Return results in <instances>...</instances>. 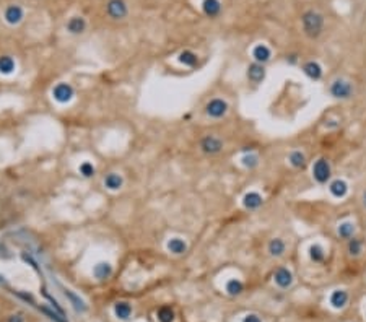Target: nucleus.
<instances>
[{"label":"nucleus","instance_id":"f257e3e1","mask_svg":"<svg viewBox=\"0 0 366 322\" xmlns=\"http://www.w3.org/2000/svg\"><path fill=\"white\" fill-rule=\"evenodd\" d=\"M301 26H303V33L309 39H317L324 33V26H326V18L321 12L309 8L304 10L301 15Z\"/></svg>","mask_w":366,"mask_h":322},{"label":"nucleus","instance_id":"f03ea898","mask_svg":"<svg viewBox=\"0 0 366 322\" xmlns=\"http://www.w3.org/2000/svg\"><path fill=\"white\" fill-rule=\"evenodd\" d=\"M329 95H331L333 100H340V101L351 100L355 95V86L353 83L347 80V78L337 77L333 78L331 85H329Z\"/></svg>","mask_w":366,"mask_h":322},{"label":"nucleus","instance_id":"7ed1b4c3","mask_svg":"<svg viewBox=\"0 0 366 322\" xmlns=\"http://www.w3.org/2000/svg\"><path fill=\"white\" fill-rule=\"evenodd\" d=\"M313 177L317 184L326 186L333 179L332 177V165L327 158H317L313 163Z\"/></svg>","mask_w":366,"mask_h":322},{"label":"nucleus","instance_id":"20e7f679","mask_svg":"<svg viewBox=\"0 0 366 322\" xmlns=\"http://www.w3.org/2000/svg\"><path fill=\"white\" fill-rule=\"evenodd\" d=\"M228 102H226L223 98H213L207 102L205 106V114L212 119H223L226 114H228Z\"/></svg>","mask_w":366,"mask_h":322},{"label":"nucleus","instance_id":"39448f33","mask_svg":"<svg viewBox=\"0 0 366 322\" xmlns=\"http://www.w3.org/2000/svg\"><path fill=\"white\" fill-rule=\"evenodd\" d=\"M106 13L113 20H124L129 15V5L126 0H108L106 2Z\"/></svg>","mask_w":366,"mask_h":322},{"label":"nucleus","instance_id":"423d86ee","mask_svg":"<svg viewBox=\"0 0 366 322\" xmlns=\"http://www.w3.org/2000/svg\"><path fill=\"white\" fill-rule=\"evenodd\" d=\"M200 150L205 155H218L223 150V140L216 135H205L200 140Z\"/></svg>","mask_w":366,"mask_h":322},{"label":"nucleus","instance_id":"0eeeda50","mask_svg":"<svg viewBox=\"0 0 366 322\" xmlns=\"http://www.w3.org/2000/svg\"><path fill=\"white\" fill-rule=\"evenodd\" d=\"M73 96H75V91H73L72 85H68V83H57L54 88H52V98L60 104H67V102H70L73 100Z\"/></svg>","mask_w":366,"mask_h":322},{"label":"nucleus","instance_id":"6e6552de","mask_svg":"<svg viewBox=\"0 0 366 322\" xmlns=\"http://www.w3.org/2000/svg\"><path fill=\"white\" fill-rule=\"evenodd\" d=\"M3 20L10 26L20 25V23L25 20V10H23V7L17 5V3H12V5H8L5 8V12H3Z\"/></svg>","mask_w":366,"mask_h":322},{"label":"nucleus","instance_id":"1a4fd4ad","mask_svg":"<svg viewBox=\"0 0 366 322\" xmlns=\"http://www.w3.org/2000/svg\"><path fill=\"white\" fill-rule=\"evenodd\" d=\"M301 70L313 82H319L324 77V68L317 60H306V62L301 65Z\"/></svg>","mask_w":366,"mask_h":322},{"label":"nucleus","instance_id":"9d476101","mask_svg":"<svg viewBox=\"0 0 366 322\" xmlns=\"http://www.w3.org/2000/svg\"><path fill=\"white\" fill-rule=\"evenodd\" d=\"M327 186H329V192H331L332 197L345 199L347 195H349V190H350L349 183H347L345 179H342V177H333Z\"/></svg>","mask_w":366,"mask_h":322},{"label":"nucleus","instance_id":"9b49d317","mask_svg":"<svg viewBox=\"0 0 366 322\" xmlns=\"http://www.w3.org/2000/svg\"><path fill=\"white\" fill-rule=\"evenodd\" d=\"M248 80L254 83V85H261V83L266 80L267 77V70H266V65L262 64H257V62H252L251 65L248 67Z\"/></svg>","mask_w":366,"mask_h":322},{"label":"nucleus","instance_id":"f8f14e48","mask_svg":"<svg viewBox=\"0 0 366 322\" xmlns=\"http://www.w3.org/2000/svg\"><path fill=\"white\" fill-rule=\"evenodd\" d=\"M273 280H275V283L279 285L280 288L286 290V288H290L291 285H293L295 277H293V273H291L290 269L279 267V269L275 270V273H273Z\"/></svg>","mask_w":366,"mask_h":322},{"label":"nucleus","instance_id":"ddd939ff","mask_svg":"<svg viewBox=\"0 0 366 322\" xmlns=\"http://www.w3.org/2000/svg\"><path fill=\"white\" fill-rule=\"evenodd\" d=\"M264 205V197L257 190H249V192L244 194L243 197V207L252 212V210H259Z\"/></svg>","mask_w":366,"mask_h":322},{"label":"nucleus","instance_id":"4468645a","mask_svg":"<svg viewBox=\"0 0 366 322\" xmlns=\"http://www.w3.org/2000/svg\"><path fill=\"white\" fill-rule=\"evenodd\" d=\"M86 20L80 15H75V17H70L68 18V21L66 23V30L70 33L73 36H78V34H83V33L86 31Z\"/></svg>","mask_w":366,"mask_h":322},{"label":"nucleus","instance_id":"2eb2a0df","mask_svg":"<svg viewBox=\"0 0 366 322\" xmlns=\"http://www.w3.org/2000/svg\"><path fill=\"white\" fill-rule=\"evenodd\" d=\"M251 55H252L254 62L266 65L267 62H270L272 51H270V48H268L267 44H257V46H254V48H252Z\"/></svg>","mask_w":366,"mask_h":322},{"label":"nucleus","instance_id":"dca6fc26","mask_svg":"<svg viewBox=\"0 0 366 322\" xmlns=\"http://www.w3.org/2000/svg\"><path fill=\"white\" fill-rule=\"evenodd\" d=\"M337 236H339L340 239H344V241L351 239L353 236H356V225L350 220H345V221L339 223V226H337Z\"/></svg>","mask_w":366,"mask_h":322},{"label":"nucleus","instance_id":"f3484780","mask_svg":"<svg viewBox=\"0 0 366 322\" xmlns=\"http://www.w3.org/2000/svg\"><path fill=\"white\" fill-rule=\"evenodd\" d=\"M267 253L270 254L272 257H282V255H285L286 253V242L282 239V237H273L267 244Z\"/></svg>","mask_w":366,"mask_h":322},{"label":"nucleus","instance_id":"a211bd4d","mask_svg":"<svg viewBox=\"0 0 366 322\" xmlns=\"http://www.w3.org/2000/svg\"><path fill=\"white\" fill-rule=\"evenodd\" d=\"M221 2L220 0H203L202 2V12L208 18H216L221 13Z\"/></svg>","mask_w":366,"mask_h":322},{"label":"nucleus","instance_id":"6ab92c4d","mask_svg":"<svg viewBox=\"0 0 366 322\" xmlns=\"http://www.w3.org/2000/svg\"><path fill=\"white\" fill-rule=\"evenodd\" d=\"M166 247H168V251L171 254L174 255H183L187 253L189 246L187 242L183 239V237H171V239L168 241V244H166Z\"/></svg>","mask_w":366,"mask_h":322},{"label":"nucleus","instance_id":"aec40b11","mask_svg":"<svg viewBox=\"0 0 366 322\" xmlns=\"http://www.w3.org/2000/svg\"><path fill=\"white\" fill-rule=\"evenodd\" d=\"M288 163L295 168V169L303 171V169H306V166H308V158H306V155H304V152L293 150L288 155Z\"/></svg>","mask_w":366,"mask_h":322},{"label":"nucleus","instance_id":"412c9836","mask_svg":"<svg viewBox=\"0 0 366 322\" xmlns=\"http://www.w3.org/2000/svg\"><path fill=\"white\" fill-rule=\"evenodd\" d=\"M363 249H365V242L361 237L353 236L351 239L347 241V253H349L350 257H360V255L363 254Z\"/></svg>","mask_w":366,"mask_h":322},{"label":"nucleus","instance_id":"4be33fe9","mask_svg":"<svg viewBox=\"0 0 366 322\" xmlns=\"http://www.w3.org/2000/svg\"><path fill=\"white\" fill-rule=\"evenodd\" d=\"M124 186V177L117 172H109L104 177V187L109 190H119Z\"/></svg>","mask_w":366,"mask_h":322},{"label":"nucleus","instance_id":"5701e85b","mask_svg":"<svg viewBox=\"0 0 366 322\" xmlns=\"http://www.w3.org/2000/svg\"><path fill=\"white\" fill-rule=\"evenodd\" d=\"M308 254H309V259H311L314 264H322L324 260H326V249H324L319 242H314V244L309 246Z\"/></svg>","mask_w":366,"mask_h":322},{"label":"nucleus","instance_id":"b1692460","mask_svg":"<svg viewBox=\"0 0 366 322\" xmlns=\"http://www.w3.org/2000/svg\"><path fill=\"white\" fill-rule=\"evenodd\" d=\"M331 305L332 307H335V309H342V307L347 306V303H349V293L345 290H335L331 295Z\"/></svg>","mask_w":366,"mask_h":322},{"label":"nucleus","instance_id":"393cba45","mask_svg":"<svg viewBox=\"0 0 366 322\" xmlns=\"http://www.w3.org/2000/svg\"><path fill=\"white\" fill-rule=\"evenodd\" d=\"M93 275L98 280H108L113 275V265L109 262H98L93 269Z\"/></svg>","mask_w":366,"mask_h":322},{"label":"nucleus","instance_id":"a878e982","mask_svg":"<svg viewBox=\"0 0 366 322\" xmlns=\"http://www.w3.org/2000/svg\"><path fill=\"white\" fill-rule=\"evenodd\" d=\"M225 290H226V293H228L230 296H238V295H241V293L244 291V283L241 282L239 278H231V280H228V282H226Z\"/></svg>","mask_w":366,"mask_h":322},{"label":"nucleus","instance_id":"bb28decb","mask_svg":"<svg viewBox=\"0 0 366 322\" xmlns=\"http://www.w3.org/2000/svg\"><path fill=\"white\" fill-rule=\"evenodd\" d=\"M17 68V64L13 57L10 55H0V73L2 75H10V73L15 72Z\"/></svg>","mask_w":366,"mask_h":322},{"label":"nucleus","instance_id":"cd10ccee","mask_svg":"<svg viewBox=\"0 0 366 322\" xmlns=\"http://www.w3.org/2000/svg\"><path fill=\"white\" fill-rule=\"evenodd\" d=\"M179 64H183L184 67H196L197 62H199V57L196 52H192V51H183V52L179 54Z\"/></svg>","mask_w":366,"mask_h":322},{"label":"nucleus","instance_id":"c85d7f7f","mask_svg":"<svg viewBox=\"0 0 366 322\" xmlns=\"http://www.w3.org/2000/svg\"><path fill=\"white\" fill-rule=\"evenodd\" d=\"M114 312H116V316H117L119 319L127 321L129 317H131V314H132V306L129 305V303H126V301L116 303V306H114Z\"/></svg>","mask_w":366,"mask_h":322},{"label":"nucleus","instance_id":"c756f323","mask_svg":"<svg viewBox=\"0 0 366 322\" xmlns=\"http://www.w3.org/2000/svg\"><path fill=\"white\" fill-rule=\"evenodd\" d=\"M259 163H261V161H259V156L254 152H249L243 158H241V165H243L244 168H248V169H254V168H257Z\"/></svg>","mask_w":366,"mask_h":322},{"label":"nucleus","instance_id":"7c9ffc66","mask_svg":"<svg viewBox=\"0 0 366 322\" xmlns=\"http://www.w3.org/2000/svg\"><path fill=\"white\" fill-rule=\"evenodd\" d=\"M158 321L160 322H173L174 321V311L169 306H163L158 309Z\"/></svg>","mask_w":366,"mask_h":322},{"label":"nucleus","instance_id":"2f4dec72","mask_svg":"<svg viewBox=\"0 0 366 322\" xmlns=\"http://www.w3.org/2000/svg\"><path fill=\"white\" fill-rule=\"evenodd\" d=\"M78 171H80V174H82L83 177H86V179H90V177H93V176H95V172H96L95 166L91 165L90 161H83L82 165L78 166Z\"/></svg>","mask_w":366,"mask_h":322},{"label":"nucleus","instance_id":"473e14b6","mask_svg":"<svg viewBox=\"0 0 366 322\" xmlns=\"http://www.w3.org/2000/svg\"><path fill=\"white\" fill-rule=\"evenodd\" d=\"M66 296H68L72 300V303H73V306L77 307L78 311H85V306H83V301L82 300H78V298L73 295V293L70 291V290H66Z\"/></svg>","mask_w":366,"mask_h":322},{"label":"nucleus","instance_id":"72a5a7b5","mask_svg":"<svg viewBox=\"0 0 366 322\" xmlns=\"http://www.w3.org/2000/svg\"><path fill=\"white\" fill-rule=\"evenodd\" d=\"M243 322H262V319H261V316H257V314H248L243 319Z\"/></svg>","mask_w":366,"mask_h":322},{"label":"nucleus","instance_id":"f704fd0d","mask_svg":"<svg viewBox=\"0 0 366 322\" xmlns=\"http://www.w3.org/2000/svg\"><path fill=\"white\" fill-rule=\"evenodd\" d=\"M286 62L291 64V65H295L296 62H298V55H296V54H290V55H286Z\"/></svg>","mask_w":366,"mask_h":322},{"label":"nucleus","instance_id":"c9c22d12","mask_svg":"<svg viewBox=\"0 0 366 322\" xmlns=\"http://www.w3.org/2000/svg\"><path fill=\"white\" fill-rule=\"evenodd\" d=\"M8 322H23V317H21V314L12 316L10 319H8Z\"/></svg>","mask_w":366,"mask_h":322},{"label":"nucleus","instance_id":"e433bc0d","mask_svg":"<svg viewBox=\"0 0 366 322\" xmlns=\"http://www.w3.org/2000/svg\"><path fill=\"white\" fill-rule=\"evenodd\" d=\"M361 199H363V205H365V207H366V190H365V192H363V197H361Z\"/></svg>","mask_w":366,"mask_h":322}]
</instances>
